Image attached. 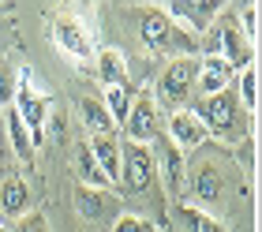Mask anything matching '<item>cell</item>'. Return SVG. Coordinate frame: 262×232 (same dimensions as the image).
I'll return each instance as SVG.
<instances>
[{"label":"cell","mask_w":262,"mask_h":232,"mask_svg":"<svg viewBox=\"0 0 262 232\" xmlns=\"http://www.w3.org/2000/svg\"><path fill=\"white\" fill-rule=\"evenodd\" d=\"M30 210H34V195L27 187V180L23 176H8L4 184H0V217L15 225L19 217H27Z\"/></svg>","instance_id":"5bb4252c"},{"label":"cell","mask_w":262,"mask_h":232,"mask_svg":"<svg viewBox=\"0 0 262 232\" xmlns=\"http://www.w3.org/2000/svg\"><path fill=\"white\" fill-rule=\"evenodd\" d=\"M191 195H195V206L199 210H217L221 199H225V180L213 165H199L191 173Z\"/></svg>","instance_id":"9a60e30c"},{"label":"cell","mask_w":262,"mask_h":232,"mask_svg":"<svg viewBox=\"0 0 262 232\" xmlns=\"http://www.w3.org/2000/svg\"><path fill=\"white\" fill-rule=\"evenodd\" d=\"M11 109L19 113L23 128L30 131V142L38 146V142L45 139V124H49V97L34 87L30 71H19V90H15V101H11Z\"/></svg>","instance_id":"8992f818"},{"label":"cell","mask_w":262,"mask_h":232,"mask_svg":"<svg viewBox=\"0 0 262 232\" xmlns=\"http://www.w3.org/2000/svg\"><path fill=\"white\" fill-rule=\"evenodd\" d=\"M142 41H146L150 53H161V56H172V60L195 56L202 49V38L187 34L184 27H176L165 11H146L142 15Z\"/></svg>","instance_id":"7a4b0ae2"},{"label":"cell","mask_w":262,"mask_h":232,"mask_svg":"<svg viewBox=\"0 0 262 232\" xmlns=\"http://www.w3.org/2000/svg\"><path fill=\"white\" fill-rule=\"evenodd\" d=\"M4 128H8V139H11V150H15V157L23 165L34 161V142H30V131L23 128V120L15 109H4Z\"/></svg>","instance_id":"ffe728a7"},{"label":"cell","mask_w":262,"mask_h":232,"mask_svg":"<svg viewBox=\"0 0 262 232\" xmlns=\"http://www.w3.org/2000/svg\"><path fill=\"white\" fill-rule=\"evenodd\" d=\"M11 232H53V228H49V217L41 210H30L27 217H19V221L11 225Z\"/></svg>","instance_id":"484cf974"},{"label":"cell","mask_w":262,"mask_h":232,"mask_svg":"<svg viewBox=\"0 0 262 232\" xmlns=\"http://www.w3.org/2000/svg\"><path fill=\"white\" fill-rule=\"evenodd\" d=\"M232 75L236 71L225 64L221 56H199V75H195V94L199 97H213V94H221V90H229L232 87Z\"/></svg>","instance_id":"4fadbf2b"},{"label":"cell","mask_w":262,"mask_h":232,"mask_svg":"<svg viewBox=\"0 0 262 232\" xmlns=\"http://www.w3.org/2000/svg\"><path fill=\"white\" fill-rule=\"evenodd\" d=\"M101 105H105V113L113 116V124L124 128V120L131 113V87H105L101 90Z\"/></svg>","instance_id":"7402d4cb"},{"label":"cell","mask_w":262,"mask_h":232,"mask_svg":"<svg viewBox=\"0 0 262 232\" xmlns=\"http://www.w3.org/2000/svg\"><path fill=\"white\" fill-rule=\"evenodd\" d=\"M165 139H169L176 150H195V146L206 142V128H202V120L191 113V109H176L169 113V128H165Z\"/></svg>","instance_id":"7c38bea8"},{"label":"cell","mask_w":262,"mask_h":232,"mask_svg":"<svg viewBox=\"0 0 262 232\" xmlns=\"http://www.w3.org/2000/svg\"><path fill=\"white\" fill-rule=\"evenodd\" d=\"M124 131H127V142H139V146H150L161 135V109H158V101H154L150 94H139L135 101H131Z\"/></svg>","instance_id":"30bf717a"},{"label":"cell","mask_w":262,"mask_h":232,"mask_svg":"<svg viewBox=\"0 0 262 232\" xmlns=\"http://www.w3.org/2000/svg\"><path fill=\"white\" fill-rule=\"evenodd\" d=\"M109 232H146V225H142L139 214H120V217L109 225Z\"/></svg>","instance_id":"4316f807"},{"label":"cell","mask_w":262,"mask_h":232,"mask_svg":"<svg viewBox=\"0 0 262 232\" xmlns=\"http://www.w3.org/2000/svg\"><path fill=\"white\" fill-rule=\"evenodd\" d=\"M79 120H82V128H86V135H113L116 124H113V116L105 113V105H101V97H82L79 101Z\"/></svg>","instance_id":"ac0fdd59"},{"label":"cell","mask_w":262,"mask_h":232,"mask_svg":"<svg viewBox=\"0 0 262 232\" xmlns=\"http://www.w3.org/2000/svg\"><path fill=\"white\" fill-rule=\"evenodd\" d=\"M154 176L161 180V187L169 191V195H180L184 184H187V157L176 150V146L169 139H154Z\"/></svg>","instance_id":"ba28073f"},{"label":"cell","mask_w":262,"mask_h":232,"mask_svg":"<svg viewBox=\"0 0 262 232\" xmlns=\"http://www.w3.org/2000/svg\"><path fill=\"white\" fill-rule=\"evenodd\" d=\"M0 232H4V225H0Z\"/></svg>","instance_id":"83f0119b"},{"label":"cell","mask_w":262,"mask_h":232,"mask_svg":"<svg viewBox=\"0 0 262 232\" xmlns=\"http://www.w3.org/2000/svg\"><path fill=\"white\" fill-rule=\"evenodd\" d=\"M206 34H210V41H206L210 45V56H221L232 71H244V68L255 64V49L247 45V38L240 34L236 15H217Z\"/></svg>","instance_id":"3957f363"},{"label":"cell","mask_w":262,"mask_h":232,"mask_svg":"<svg viewBox=\"0 0 262 232\" xmlns=\"http://www.w3.org/2000/svg\"><path fill=\"white\" fill-rule=\"evenodd\" d=\"M53 41H56V49H60L68 60H75V64H90L94 38H90V30L82 27L79 15H56L53 19Z\"/></svg>","instance_id":"52a82bcc"},{"label":"cell","mask_w":262,"mask_h":232,"mask_svg":"<svg viewBox=\"0 0 262 232\" xmlns=\"http://www.w3.org/2000/svg\"><path fill=\"white\" fill-rule=\"evenodd\" d=\"M191 113L202 120V128H206V139H217V142H244L247 139V128H251V116L240 109V101H236V90H221V94H213V97H195L191 105Z\"/></svg>","instance_id":"6da1fadb"},{"label":"cell","mask_w":262,"mask_h":232,"mask_svg":"<svg viewBox=\"0 0 262 232\" xmlns=\"http://www.w3.org/2000/svg\"><path fill=\"white\" fill-rule=\"evenodd\" d=\"M94 161H98V168L105 173V180L116 187V180H120V142H116V135H94L86 139Z\"/></svg>","instance_id":"2e32d148"},{"label":"cell","mask_w":262,"mask_h":232,"mask_svg":"<svg viewBox=\"0 0 262 232\" xmlns=\"http://www.w3.org/2000/svg\"><path fill=\"white\" fill-rule=\"evenodd\" d=\"M75 173H79V187H94V191L113 187L109 180H105V173L98 168V161H94V154H90L86 139H82V142H75Z\"/></svg>","instance_id":"d6986e66"},{"label":"cell","mask_w":262,"mask_h":232,"mask_svg":"<svg viewBox=\"0 0 262 232\" xmlns=\"http://www.w3.org/2000/svg\"><path fill=\"white\" fill-rule=\"evenodd\" d=\"M75 206H79V217H86V221L101 225V221H116L120 217V195H113L109 187L94 191V187H79L75 191Z\"/></svg>","instance_id":"8fae6325"},{"label":"cell","mask_w":262,"mask_h":232,"mask_svg":"<svg viewBox=\"0 0 262 232\" xmlns=\"http://www.w3.org/2000/svg\"><path fill=\"white\" fill-rule=\"evenodd\" d=\"M195 75H199V56H180V60H169V68L161 71L158 79V90H154V101L161 97L165 109H187L195 94Z\"/></svg>","instance_id":"277c9868"},{"label":"cell","mask_w":262,"mask_h":232,"mask_svg":"<svg viewBox=\"0 0 262 232\" xmlns=\"http://www.w3.org/2000/svg\"><path fill=\"white\" fill-rule=\"evenodd\" d=\"M236 101H240V109L247 116H255L258 113V68H244L240 71V79H236Z\"/></svg>","instance_id":"44dd1931"},{"label":"cell","mask_w":262,"mask_h":232,"mask_svg":"<svg viewBox=\"0 0 262 232\" xmlns=\"http://www.w3.org/2000/svg\"><path fill=\"white\" fill-rule=\"evenodd\" d=\"M154 180H158L154 176V150L124 139L120 142V180H116V184L124 187V195L142 199V195H150Z\"/></svg>","instance_id":"5b68a950"},{"label":"cell","mask_w":262,"mask_h":232,"mask_svg":"<svg viewBox=\"0 0 262 232\" xmlns=\"http://www.w3.org/2000/svg\"><path fill=\"white\" fill-rule=\"evenodd\" d=\"M19 71H23V68L0 64V109H11V101H15V90H19Z\"/></svg>","instance_id":"cb8c5ba5"},{"label":"cell","mask_w":262,"mask_h":232,"mask_svg":"<svg viewBox=\"0 0 262 232\" xmlns=\"http://www.w3.org/2000/svg\"><path fill=\"white\" fill-rule=\"evenodd\" d=\"M94 64H98L101 87H131L127 82V60H124L120 49H101V53L94 56Z\"/></svg>","instance_id":"e0dca14e"},{"label":"cell","mask_w":262,"mask_h":232,"mask_svg":"<svg viewBox=\"0 0 262 232\" xmlns=\"http://www.w3.org/2000/svg\"><path fill=\"white\" fill-rule=\"evenodd\" d=\"M236 23H240V34L247 38V45H258V4H247L240 15H236Z\"/></svg>","instance_id":"d4e9b609"},{"label":"cell","mask_w":262,"mask_h":232,"mask_svg":"<svg viewBox=\"0 0 262 232\" xmlns=\"http://www.w3.org/2000/svg\"><path fill=\"white\" fill-rule=\"evenodd\" d=\"M165 15H169L176 27H184L187 34H195V38H202L213 19L221 15V4L217 0H172V4H165Z\"/></svg>","instance_id":"9c48e42d"},{"label":"cell","mask_w":262,"mask_h":232,"mask_svg":"<svg viewBox=\"0 0 262 232\" xmlns=\"http://www.w3.org/2000/svg\"><path fill=\"white\" fill-rule=\"evenodd\" d=\"M184 225H187V232H225L217 217L199 210V206H191V202H184Z\"/></svg>","instance_id":"603a6c76"}]
</instances>
